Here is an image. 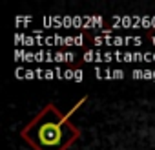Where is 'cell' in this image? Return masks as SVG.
<instances>
[{
	"mask_svg": "<svg viewBox=\"0 0 155 150\" xmlns=\"http://www.w3.org/2000/svg\"><path fill=\"white\" fill-rule=\"evenodd\" d=\"M84 95L68 114H62L53 103L46 104L22 130L20 137L33 150H68L81 137V128L71 123V115L82 106Z\"/></svg>",
	"mask_w": 155,
	"mask_h": 150,
	"instance_id": "cell-1",
	"label": "cell"
},
{
	"mask_svg": "<svg viewBox=\"0 0 155 150\" xmlns=\"http://www.w3.org/2000/svg\"><path fill=\"white\" fill-rule=\"evenodd\" d=\"M150 39H151V44H155V29L150 33Z\"/></svg>",
	"mask_w": 155,
	"mask_h": 150,
	"instance_id": "cell-2",
	"label": "cell"
}]
</instances>
